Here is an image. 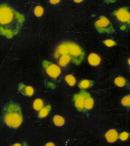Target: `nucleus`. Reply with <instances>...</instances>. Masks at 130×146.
I'll list each match as a JSON object with an SVG mask.
<instances>
[{
  "label": "nucleus",
  "mask_w": 130,
  "mask_h": 146,
  "mask_svg": "<svg viewBox=\"0 0 130 146\" xmlns=\"http://www.w3.org/2000/svg\"><path fill=\"white\" fill-rule=\"evenodd\" d=\"M23 16L11 7L0 5V33L11 38L17 34L23 23Z\"/></svg>",
  "instance_id": "nucleus-1"
},
{
  "label": "nucleus",
  "mask_w": 130,
  "mask_h": 146,
  "mask_svg": "<svg viewBox=\"0 0 130 146\" xmlns=\"http://www.w3.org/2000/svg\"><path fill=\"white\" fill-rule=\"evenodd\" d=\"M55 59L61 56H67L72 59L73 64L79 66L83 62L86 51L81 45L73 40H67L59 43L54 52Z\"/></svg>",
  "instance_id": "nucleus-2"
},
{
  "label": "nucleus",
  "mask_w": 130,
  "mask_h": 146,
  "mask_svg": "<svg viewBox=\"0 0 130 146\" xmlns=\"http://www.w3.org/2000/svg\"><path fill=\"white\" fill-rule=\"evenodd\" d=\"M2 118L4 124L9 127L14 129L19 127L23 121L20 106L13 102L7 103L2 110Z\"/></svg>",
  "instance_id": "nucleus-3"
},
{
  "label": "nucleus",
  "mask_w": 130,
  "mask_h": 146,
  "mask_svg": "<svg viewBox=\"0 0 130 146\" xmlns=\"http://www.w3.org/2000/svg\"><path fill=\"white\" fill-rule=\"evenodd\" d=\"M130 8L127 6L120 7L112 13L115 24L120 31L128 32L130 29Z\"/></svg>",
  "instance_id": "nucleus-4"
},
{
  "label": "nucleus",
  "mask_w": 130,
  "mask_h": 146,
  "mask_svg": "<svg viewBox=\"0 0 130 146\" xmlns=\"http://www.w3.org/2000/svg\"><path fill=\"white\" fill-rule=\"evenodd\" d=\"M94 25L97 32L101 34L111 35L115 32L112 22L105 16H100L97 18Z\"/></svg>",
  "instance_id": "nucleus-5"
},
{
  "label": "nucleus",
  "mask_w": 130,
  "mask_h": 146,
  "mask_svg": "<svg viewBox=\"0 0 130 146\" xmlns=\"http://www.w3.org/2000/svg\"><path fill=\"white\" fill-rule=\"evenodd\" d=\"M90 94L86 90H80L74 94L72 97L73 106L78 112L85 113L84 106L86 98Z\"/></svg>",
  "instance_id": "nucleus-6"
},
{
  "label": "nucleus",
  "mask_w": 130,
  "mask_h": 146,
  "mask_svg": "<svg viewBox=\"0 0 130 146\" xmlns=\"http://www.w3.org/2000/svg\"><path fill=\"white\" fill-rule=\"evenodd\" d=\"M43 66L47 74L51 78L55 79L60 76L61 70V67L58 64L47 60H44L43 63Z\"/></svg>",
  "instance_id": "nucleus-7"
},
{
  "label": "nucleus",
  "mask_w": 130,
  "mask_h": 146,
  "mask_svg": "<svg viewBox=\"0 0 130 146\" xmlns=\"http://www.w3.org/2000/svg\"><path fill=\"white\" fill-rule=\"evenodd\" d=\"M113 82L115 85L118 88L129 90V82L128 80L122 75H117L113 80Z\"/></svg>",
  "instance_id": "nucleus-8"
},
{
  "label": "nucleus",
  "mask_w": 130,
  "mask_h": 146,
  "mask_svg": "<svg viewBox=\"0 0 130 146\" xmlns=\"http://www.w3.org/2000/svg\"><path fill=\"white\" fill-rule=\"evenodd\" d=\"M119 134L116 129H111L106 131L105 137L108 143H113L116 142L119 139Z\"/></svg>",
  "instance_id": "nucleus-9"
},
{
  "label": "nucleus",
  "mask_w": 130,
  "mask_h": 146,
  "mask_svg": "<svg viewBox=\"0 0 130 146\" xmlns=\"http://www.w3.org/2000/svg\"><path fill=\"white\" fill-rule=\"evenodd\" d=\"M95 82L93 80L87 79H82L78 82L77 86L80 90H86L90 89L95 85Z\"/></svg>",
  "instance_id": "nucleus-10"
},
{
  "label": "nucleus",
  "mask_w": 130,
  "mask_h": 146,
  "mask_svg": "<svg viewBox=\"0 0 130 146\" xmlns=\"http://www.w3.org/2000/svg\"><path fill=\"white\" fill-rule=\"evenodd\" d=\"M87 61L89 64L92 66L96 67L100 65L101 62V56L97 53L92 52L87 57Z\"/></svg>",
  "instance_id": "nucleus-11"
},
{
  "label": "nucleus",
  "mask_w": 130,
  "mask_h": 146,
  "mask_svg": "<svg viewBox=\"0 0 130 146\" xmlns=\"http://www.w3.org/2000/svg\"><path fill=\"white\" fill-rule=\"evenodd\" d=\"M18 89L19 91L23 95L29 97L33 95L35 92L33 87L26 86L23 83H20L19 85Z\"/></svg>",
  "instance_id": "nucleus-12"
},
{
  "label": "nucleus",
  "mask_w": 130,
  "mask_h": 146,
  "mask_svg": "<svg viewBox=\"0 0 130 146\" xmlns=\"http://www.w3.org/2000/svg\"><path fill=\"white\" fill-rule=\"evenodd\" d=\"M51 109V106L50 105H47L44 106L42 109L39 111L38 117L40 119H43L48 116Z\"/></svg>",
  "instance_id": "nucleus-13"
},
{
  "label": "nucleus",
  "mask_w": 130,
  "mask_h": 146,
  "mask_svg": "<svg viewBox=\"0 0 130 146\" xmlns=\"http://www.w3.org/2000/svg\"><path fill=\"white\" fill-rule=\"evenodd\" d=\"M53 122L54 125L57 127H61L65 125V119L63 116L60 115H56L53 118Z\"/></svg>",
  "instance_id": "nucleus-14"
},
{
  "label": "nucleus",
  "mask_w": 130,
  "mask_h": 146,
  "mask_svg": "<svg viewBox=\"0 0 130 146\" xmlns=\"http://www.w3.org/2000/svg\"><path fill=\"white\" fill-rule=\"evenodd\" d=\"M65 80L66 83L70 87H74L77 84L76 77L72 74L66 75L65 77Z\"/></svg>",
  "instance_id": "nucleus-15"
},
{
  "label": "nucleus",
  "mask_w": 130,
  "mask_h": 146,
  "mask_svg": "<svg viewBox=\"0 0 130 146\" xmlns=\"http://www.w3.org/2000/svg\"><path fill=\"white\" fill-rule=\"evenodd\" d=\"M130 99V94H129L123 96L120 100V104L123 108L127 110H129Z\"/></svg>",
  "instance_id": "nucleus-16"
},
{
  "label": "nucleus",
  "mask_w": 130,
  "mask_h": 146,
  "mask_svg": "<svg viewBox=\"0 0 130 146\" xmlns=\"http://www.w3.org/2000/svg\"><path fill=\"white\" fill-rule=\"evenodd\" d=\"M33 108L36 111H39L44 106V103L41 98H37L33 103Z\"/></svg>",
  "instance_id": "nucleus-17"
},
{
  "label": "nucleus",
  "mask_w": 130,
  "mask_h": 146,
  "mask_svg": "<svg viewBox=\"0 0 130 146\" xmlns=\"http://www.w3.org/2000/svg\"><path fill=\"white\" fill-rule=\"evenodd\" d=\"M129 136L130 134L129 132L122 131L119 134V139L122 142H125L128 140Z\"/></svg>",
  "instance_id": "nucleus-18"
},
{
  "label": "nucleus",
  "mask_w": 130,
  "mask_h": 146,
  "mask_svg": "<svg viewBox=\"0 0 130 146\" xmlns=\"http://www.w3.org/2000/svg\"><path fill=\"white\" fill-rule=\"evenodd\" d=\"M103 43L108 48H112L117 45V43L112 39H107L103 40Z\"/></svg>",
  "instance_id": "nucleus-19"
},
{
  "label": "nucleus",
  "mask_w": 130,
  "mask_h": 146,
  "mask_svg": "<svg viewBox=\"0 0 130 146\" xmlns=\"http://www.w3.org/2000/svg\"><path fill=\"white\" fill-rule=\"evenodd\" d=\"M43 9L41 6H37L35 9V15L37 16V17H41V16L43 15Z\"/></svg>",
  "instance_id": "nucleus-20"
},
{
  "label": "nucleus",
  "mask_w": 130,
  "mask_h": 146,
  "mask_svg": "<svg viewBox=\"0 0 130 146\" xmlns=\"http://www.w3.org/2000/svg\"><path fill=\"white\" fill-rule=\"evenodd\" d=\"M48 85L49 87L51 88H55V86L54 83L52 82H50L49 83Z\"/></svg>",
  "instance_id": "nucleus-21"
},
{
  "label": "nucleus",
  "mask_w": 130,
  "mask_h": 146,
  "mask_svg": "<svg viewBox=\"0 0 130 146\" xmlns=\"http://www.w3.org/2000/svg\"><path fill=\"white\" fill-rule=\"evenodd\" d=\"M45 145L47 146H55V145L54 144V143L53 142H49L47 143Z\"/></svg>",
  "instance_id": "nucleus-22"
},
{
  "label": "nucleus",
  "mask_w": 130,
  "mask_h": 146,
  "mask_svg": "<svg viewBox=\"0 0 130 146\" xmlns=\"http://www.w3.org/2000/svg\"><path fill=\"white\" fill-rule=\"evenodd\" d=\"M60 2V1H50L51 3L52 4H57L59 3Z\"/></svg>",
  "instance_id": "nucleus-23"
},
{
  "label": "nucleus",
  "mask_w": 130,
  "mask_h": 146,
  "mask_svg": "<svg viewBox=\"0 0 130 146\" xmlns=\"http://www.w3.org/2000/svg\"><path fill=\"white\" fill-rule=\"evenodd\" d=\"M13 146H21L22 145L20 143H15L13 145Z\"/></svg>",
  "instance_id": "nucleus-24"
},
{
  "label": "nucleus",
  "mask_w": 130,
  "mask_h": 146,
  "mask_svg": "<svg viewBox=\"0 0 130 146\" xmlns=\"http://www.w3.org/2000/svg\"><path fill=\"white\" fill-rule=\"evenodd\" d=\"M82 1H74V2L77 3H81Z\"/></svg>",
  "instance_id": "nucleus-25"
}]
</instances>
